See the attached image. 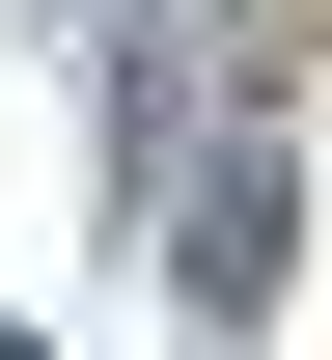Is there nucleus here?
<instances>
[{
    "label": "nucleus",
    "mask_w": 332,
    "mask_h": 360,
    "mask_svg": "<svg viewBox=\"0 0 332 360\" xmlns=\"http://www.w3.org/2000/svg\"><path fill=\"white\" fill-rule=\"evenodd\" d=\"M277 222H305V167H277V139H222V167H194V305H277Z\"/></svg>",
    "instance_id": "nucleus-1"
}]
</instances>
